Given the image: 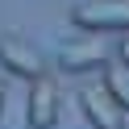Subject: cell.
<instances>
[{
    "instance_id": "cell-3",
    "label": "cell",
    "mask_w": 129,
    "mask_h": 129,
    "mask_svg": "<svg viewBox=\"0 0 129 129\" xmlns=\"http://www.w3.org/2000/svg\"><path fill=\"white\" fill-rule=\"evenodd\" d=\"M0 67L17 79H29V83L38 75H46V58L29 42H21V38H0Z\"/></svg>"
},
{
    "instance_id": "cell-6",
    "label": "cell",
    "mask_w": 129,
    "mask_h": 129,
    "mask_svg": "<svg viewBox=\"0 0 129 129\" xmlns=\"http://www.w3.org/2000/svg\"><path fill=\"white\" fill-rule=\"evenodd\" d=\"M100 71H104V92H108L112 100L129 112V67H125L121 58H108Z\"/></svg>"
},
{
    "instance_id": "cell-5",
    "label": "cell",
    "mask_w": 129,
    "mask_h": 129,
    "mask_svg": "<svg viewBox=\"0 0 129 129\" xmlns=\"http://www.w3.org/2000/svg\"><path fill=\"white\" fill-rule=\"evenodd\" d=\"M54 121H58V87H54V79L38 75L34 87H29V125L54 129Z\"/></svg>"
},
{
    "instance_id": "cell-4",
    "label": "cell",
    "mask_w": 129,
    "mask_h": 129,
    "mask_svg": "<svg viewBox=\"0 0 129 129\" xmlns=\"http://www.w3.org/2000/svg\"><path fill=\"white\" fill-rule=\"evenodd\" d=\"M79 104H83V117H87L92 129H125V108L104 92V83L100 87H83Z\"/></svg>"
},
{
    "instance_id": "cell-2",
    "label": "cell",
    "mask_w": 129,
    "mask_h": 129,
    "mask_svg": "<svg viewBox=\"0 0 129 129\" xmlns=\"http://www.w3.org/2000/svg\"><path fill=\"white\" fill-rule=\"evenodd\" d=\"M104 62H108V50H104L100 34H87L79 38V42H67L58 50V67L67 71V75H83V71H100Z\"/></svg>"
},
{
    "instance_id": "cell-1",
    "label": "cell",
    "mask_w": 129,
    "mask_h": 129,
    "mask_svg": "<svg viewBox=\"0 0 129 129\" xmlns=\"http://www.w3.org/2000/svg\"><path fill=\"white\" fill-rule=\"evenodd\" d=\"M71 25L83 34H129V0H83L71 9Z\"/></svg>"
},
{
    "instance_id": "cell-8",
    "label": "cell",
    "mask_w": 129,
    "mask_h": 129,
    "mask_svg": "<svg viewBox=\"0 0 129 129\" xmlns=\"http://www.w3.org/2000/svg\"><path fill=\"white\" fill-rule=\"evenodd\" d=\"M0 104H4V87H0Z\"/></svg>"
},
{
    "instance_id": "cell-7",
    "label": "cell",
    "mask_w": 129,
    "mask_h": 129,
    "mask_svg": "<svg viewBox=\"0 0 129 129\" xmlns=\"http://www.w3.org/2000/svg\"><path fill=\"white\" fill-rule=\"evenodd\" d=\"M117 58L125 62V67H129V38H125V42H121V50H117Z\"/></svg>"
}]
</instances>
